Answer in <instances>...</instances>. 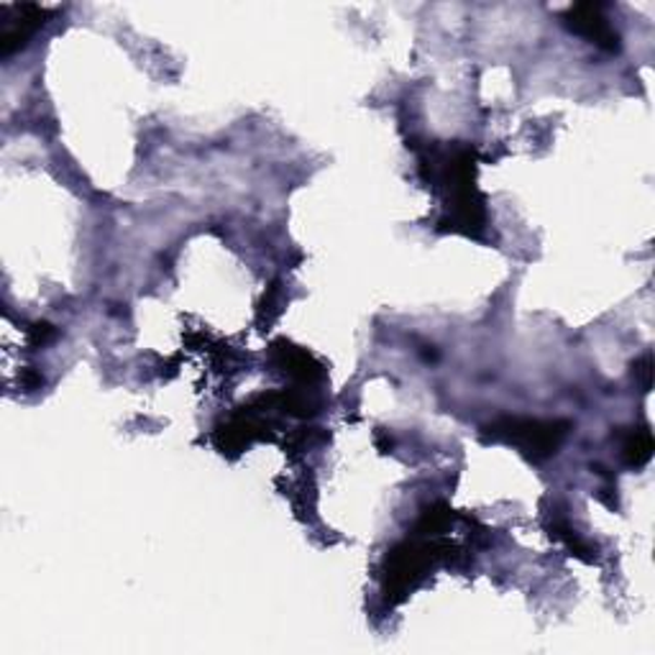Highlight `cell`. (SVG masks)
Listing matches in <instances>:
<instances>
[{
    "mask_svg": "<svg viewBox=\"0 0 655 655\" xmlns=\"http://www.w3.org/2000/svg\"><path fill=\"white\" fill-rule=\"evenodd\" d=\"M622 461L640 469L651 461L653 456V433L647 428H630L628 433H622Z\"/></svg>",
    "mask_w": 655,
    "mask_h": 655,
    "instance_id": "52a82bcc",
    "label": "cell"
},
{
    "mask_svg": "<svg viewBox=\"0 0 655 655\" xmlns=\"http://www.w3.org/2000/svg\"><path fill=\"white\" fill-rule=\"evenodd\" d=\"M632 374H635V380L643 384V390L647 392L651 390L653 384V359L651 356H643V359H638L635 363H632Z\"/></svg>",
    "mask_w": 655,
    "mask_h": 655,
    "instance_id": "8fae6325",
    "label": "cell"
},
{
    "mask_svg": "<svg viewBox=\"0 0 655 655\" xmlns=\"http://www.w3.org/2000/svg\"><path fill=\"white\" fill-rule=\"evenodd\" d=\"M11 11L13 18L9 21V26L3 28V34H0V54L3 57L26 47V41L32 39L36 28H41L47 24V18L52 16V11L41 9V5H13Z\"/></svg>",
    "mask_w": 655,
    "mask_h": 655,
    "instance_id": "5b68a950",
    "label": "cell"
},
{
    "mask_svg": "<svg viewBox=\"0 0 655 655\" xmlns=\"http://www.w3.org/2000/svg\"><path fill=\"white\" fill-rule=\"evenodd\" d=\"M257 438H267L264 420L259 418L254 407H244L242 412L233 415L228 423L218 425L213 443L221 454L236 456V454H242V450L249 448Z\"/></svg>",
    "mask_w": 655,
    "mask_h": 655,
    "instance_id": "277c9868",
    "label": "cell"
},
{
    "mask_svg": "<svg viewBox=\"0 0 655 655\" xmlns=\"http://www.w3.org/2000/svg\"><path fill=\"white\" fill-rule=\"evenodd\" d=\"M272 361L276 369H282V374H287L289 380L300 384H316L323 380V367H320V361L312 359L305 348L287 344V341H276L272 346Z\"/></svg>",
    "mask_w": 655,
    "mask_h": 655,
    "instance_id": "8992f818",
    "label": "cell"
},
{
    "mask_svg": "<svg viewBox=\"0 0 655 655\" xmlns=\"http://www.w3.org/2000/svg\"><path fill=\"white\" fill-rule=\"evenodd\" d=\"M564 24L571 28L573 34L584 36L604 52H617L620 49V34L615 32L604 9L600 3H577L564 13Z\"/></svg>",
    "mask_w": 655,
    "mask_h": 655,
    "instance_id": "3957f363",
    "label": "cell"
},
{
    "mask_svg": "<svg viewBox=\"0 0 655 655\" xmlns=\"http://www.w3.org/2000/svg\"><path fill=\"white\" fill-rule=\"evenodd\" d=\"M454 545L435 541V537L412 535L397 543L382 564V594L387 604H399L420 586L433 566L450 556Z\"/></svg>",
    "mask_w": 655,
    "mask_h": 655,
    "instance_id": "6da1fadb",
    "label": "cell"
},
{
    "mask_svg": "<svg viewBox=\"0 0 655 655\" xmlns=\"http://www.w3.org/2000/svg\"><path fill=\"white\" fill-rule=\"evenodd\" d=\"M450 522H454V509H450L446 502H435V505L425 507L420 512V520L415 522L412 535H423V537H435L446 530Z\"/></svg>",
    "mask_w": 655,
    "mask_h": 655,
    "instance_id": "ba28073f",
    "label": "cell"
},
{
    "mask_svg": "<svg viewBox=\"0 0 655 655\" xmlns=\"http://www.w3.org/2000/svg\"><path fill=\"white\" fill-rule=\"evenodd\" d=\"M551 535L556 537V541H560L566 545V548H569V553L571 556H577V558H581V560H594V556H592V545H589L584 537H581L577 530H573L569 522L566 520H553V526H551Z\"/></svg>",
    "mask_w": 655,
    "mask_h": 655,
    "instance_id": "9c48e42d",
    "label": "cell"
},
{
    "mask_svg": "<svg viewBox=\"0 0 655 655\" xmlns=\"http://www.w3.org/2000/svg\"><path fill=\"white\" fill-rule=\"evenodd\" d=\"M57 338V331L49 323H44V320H39V323H34L32 328H28V341H32L34 346H47L49 341Z\"/></svg>",
    "mask_w": 655,
    "mask_h": 655,
    "instance_id": "30bf717a",
    "label": "cell"
},
{
    "mask_svg": "<svg viewBox=\"0 0 655 655\" xmlns=\"http://www.w3.org/2000/svg\"><path fill=\"white\" fill-rule=\"evenodd\" d=\"M571 425L566 420L537 418H497L482 428V438L492 443H509L528 458H548L564 446Z\"/></svg>",
    "mask_w": 655,
    "mask_h": 655,
    "instance_id": "7a4b0ae2",
    "label": "cell"
}]
</instances>
